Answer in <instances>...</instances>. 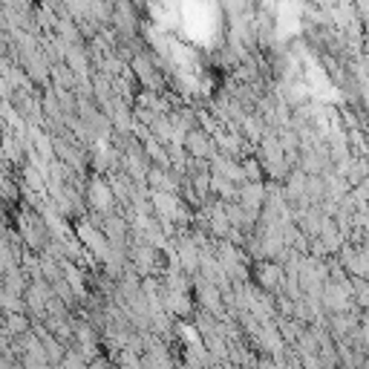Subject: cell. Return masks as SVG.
<instances>
[{"label":"cell","instance_id":"1","mask_svg":"<svg viewBox=\"0 0 369 369\" xmlns=\"http://www.w3.org/2000/svg\"><path fill=\"white\" fill-rule=\"evenodd\" d=\"M6 323H9V326H6V332H9V334H18V332H23V329H26V320H23L18 312H12V315L6 318Z\"/></svg>","mask_w":369,"mask_h":369}]
</instances>
